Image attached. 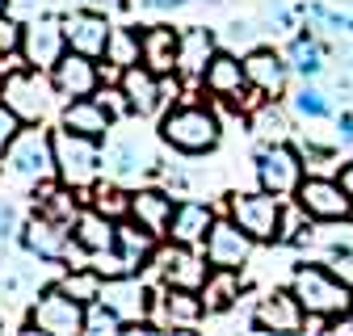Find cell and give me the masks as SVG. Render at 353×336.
Listing matches in <instances>:
<instances>
[{
  "label": "cell",
  "instance_id": "6da1fadb",
  "mask_svg": "<svg viewBox=\"0 0 353 336\" xmlns=\"http://www.w3.org/2000/svg\"><path fill=\"white\" fill-rule=\"evenodd\" d=\"M101 168L105 164H101V147H97L93 135L68 131V126L55 135V173H59V181L68 189H88L97 181Z\"/></svg>",
  "mask_w": 353,
  "mask_h": 336
},
{
  "label": "cell",
  "instance_id": "7a4b0ae2",
  "mask_svg": "<svg viewBox=\"0 0 353 336\" xmlns=\"http://www.w3.org/2000/svg\"><path fill=\"white\" fill-rule=\"evenodd\" d=\"M294 299L303 303L307 315H341L353 307V294H349V282H341L336 273L320 269V265H303L294 269Z\"/></svg>",
  "mask_w": 353,
  "mask_h": 336
},
{
  "label": "cell",
  "instance_id": "3957f363",
  "mask_svg": "<svg viewBox=\"0 0 353 336\" xmlns=\"http://www.w3.org/2000/svg\"><path fill=\"white\" fill-rule=\"evenodd\" d=\"M160 135L164 143H172L176 151H185V156H198V151H210L219 143V118L202 105H181V109H172L160 126Z\"/></svg>",
  "mask_w": 353,
  "mask_h": 336
},
{
  "label": "cell",
  "instance_id": "277c9868",
  "mask_svg": "<svg viewBox=\"0 0 353 336\" xmlns=\"http://www.w3.org/2000/svg\"><path fill=\"white\" fill-rule=\"evenodd\" d=\"M0 105H5L17 122H42L51 109V89L38 76V67H21L0 80Z\"/></svg>",
  "mask_w": 353,
  "mask_h": 336
},
{
  "label": "cell",
  "instance_id": "5b68a950",
  "mask_svg": "<svg viewBox=\"0 0 353 336\" xmlns=\"http://www.w3.org/2000/svg\"><path fill=\"white\" fill-rule=\"evenodd\" d=\"M5 168L21 181H42L55 168V139H47V131H38V126L13 135L5 147Z\"/></svg>",
  "mask_w": 353,
  "mask_h": 336
},
{
  "label": "cell",
  "instance_id": "8992f818",
  "mask_svg": "<svg viewBox=\"0 0 353 336\" xmlns=\"http://www.w3.org/2000/svg\"><path fill=\"white\" fill-rule=\"evenodd\" d=\"M30 328L34 332H47V336H72V332H84V303L72 299L63 286L47 290L42 299L34 303L30 311Z\"/></svg>",
  "mask_w": 353,
  "mask_h": 336
},
{
  "label": "cell",
  "instance_id": "52a82bcc",
  "mask_svg": "<svg viewBox=\"0 0 353 336\" xmlns=\"http://www.w3.org/2000/svg\"><path fill=\"white\" fill-rule=\"evenodd\" d=\"M232 219L252 235V240H278L282 235V206L278 193H236L232 198Z\"/></svg>",
  "mask_w": 353,
  "mask_h": 336
},
{
  "label": "cell",
  "instance_id": "ba28073f",
  "mask_svg": "<svg viewBox=\"0 0 353 336\" xmlns=\"http://www.w3.org/2000/svg\"><path fill=\"white\" fill-rule=\"evenodd\" d=\"M256 177H261V189L270 193H299L303 185V160L299 151H290L286 143H270L256 151Z\"/></svg>",
  "mask_w": 353,
  "mask_h": 336
},
{
  "label": "cell",
  "instance_id": "9c48e42d",
  "mask_svg": "<svg viewBox=\"0 0 353 336\" xmlns=\"http://www.w3.org/2000/svg\"><path fill=\"white\" fill-rule=\"evenodd\" d=\"M63 42H68V30H63L59 17H34L21 34V55H26L30 67L47 72L63 59Z\"/></svg>",
  "mask_w": 353,
  "mask_h": 336
},
{
  "label": "cell",
  "instance_id": "30bf717a",
  "mask_svg": "<svg viewBox=\"0 0 353 336\" xmlns=\"http://www.w3.org/2000/svg\"><path fill=\"white\" fill-rule=\"evenodd\" d=\"M299 206L307 210V219H324V223L353 215V198L345 193L341 181H328V177H307L299 185Z\"/></svg>",
  "mask_w": 353,
  "mask_h": 336
},
{
  "label": "cell",
  "instance_id": "8fae6325",
  "mask_svg": "<svg viewBox=\"0 0 353 336\" xmlns=\"http://www.w3.org/2000/svg\"><path fill=\"white\" fill-rule=\"evenodd\" d=\"M248 257H252V235H248L236 219H223V223L210 227V235H206V261H210V265L244 269Z\"/></svg>",
  "mask_w": 353,
  "mask_h": 336
},
{
  "label": "cell",
  "instance_id": "7c38bea8",
  "mask_svg": "<svg viewBox=\"0 0 353 336\" xmlns=\"http://www.w3.org/2000/svg\"><path fill=\"white\" fill-rule=\"evenodd\" d=\"M156 164V151H152V139L139 135V131H118L110 139V151H105V168L114 177H139Z\"/></svg>",
  "mask_w": 353,
  "mask_h": 336
},
{
  "label": "cell",
  "instance_id": "4fadbf2b",
  "mask_svg": "<svg viewBox=\"0 0 353 336\" xmlns=\"http://www.w3.org/2000/svg\"><path fill=\"white\" fill-rule=\"evenodd\" d=\"M63 30H68V47L80 51V55H88V59L105 55L110 34H114L110 21H105V13H97V9H84V13L63 17Z\"/></svg>",
  "mask_w": 353,
  "mask_h": 336
},
{
  "label": "cell",
  "instance_id": "5bb4252c",
  "mask_svg": "<svg viewBox=\"0 0 353 336\" xmlns=\"http://www.w3.org/2000/svg\"><path fill=\"white\" fill-rule=\"evenodd\" d=\"M51 76H55V93L68 97V101H76V97H93V89H97V67H93V59L80 55V51L63 55V59L51 67Z\"/></svg>",
  "mask_w": 353,
  "mask_h": 336
},
{
  "label": "cell",
  "instance_id": "9a60e30c",
  "mask_svg": "<svg viewBox=\"0 0 353 336\" xmlns=\"http://www.w3.org/2000/svg\"><path fill=\"white\" fill-rule=\"evenodd\" d=\"M63 227H68V223L51 219L47 210H42L38 219H30V223H26L21 240H26V248L34 252L38 261H63V257H68V231H63Z\"/></svg>",
  "mask_w": 353,
  "mask_h": 336
},
{
  "label": "cell",
  "instance_id": "2e32d148",
  "mask_svg": "<svg viewBox=\"0 0 353 336\" xmlns=\"http://www.w3.org/2000/svg\"><path fill=\"white\" fill-rule=\"evenodd\" d=\"M122 93L130 101V114H156L164 101V84L148 63H135V67H122Z\"/></svg>",
  "mask_w": 353,
  "mask_h": 336
},
{
  "label": "cell",
  "instance_id": "e0dca14e",
  "mask_svg": "<svg viewBox=\"0 0 353 336\" xmlns=\"http://www.w3.org/2000/svg\"><path fill=\"white\" fill-rule=\"evenodd\" d=\"M156 269L168 277V286H185V290H202L206 282V265L190 252V244H176V248H164L156 252Z\"/></svg>",
  "mask_w": 353,
  "mask_h": 336
},
{
  "label": "cell",
  "instance_id": "ac0fdd59",
  "mask_svg": "<svg viewBox=\"0 0 353 336\" xmlns=\"http://www.w3.org/2000/svg\"><path fill=\"white\" fill-rule=\"evenodd\" d=\"M101 299H105L122 319H130V324H143V315H148V290H143L139 277H130V273L110 277L105 290H101Z\"/></svg>",
  "mask_w": 353,
  "mask_h": 336
},
{
  "label": "cell",
  "instance_id": "d6986e66",
  "mask_svg": "<svg viewBox=\"0 0 353 336\" xmlns=\"http://www.w3.org/2000/svg\"><path fill=\"white\" fill-rule=\"evenodd\" d=\"M303 324V303L294 299V290L290 294H265L256 315H252V328H270V332H299Z\"/></svg>",
  "mask_w": 353,
  "mask_h": 336
},
{
  "label": "cell",
  "instance_id": "ffe728a7",
  "mask_svg": "<svg viewBox=\"0 0 353 336\" xmlns=\"http://www.w3.org/2000/svg\"><path fill=\"white\" fill-rule=\"evenodd\" d=\"M210 227H214V215H210V206H202V202H181L172 210V223H168V235H172V244H206V235H210Z\"/></svg>",
  "mask_w": 353,
  "mask_h": 336
},
{
  "label": "cell",
  "instance_id": "44dd1931",
  "mask_svg": "<svg viewBox=\"0 0 353 336\" xmlns=\"http://www.w3.org/2000/svg\"><path fill=\"white\" fill-rule=\"evenodd\" d=\"M202 84H206V93H214V97L232 101V97H240V93H244L248 76H244V63H240L236 55H228V51H223V55H214V59L206 63Z\"/></svg>",
  "mask_w": 353,
  "mask_h": 336
},
{
  "label": "cell",
  "instance_id": "7402d4cb",
  "mask_svg": "<svg viewBox=\"0 0 353 336\" xmlns=\"http://www.w3.org/2000/svg\"><path fill=\"white\" fill-rule=\"evenodd\" d=\"M172 198L160 193V189H143V193H130V219L139 227H148L152 235H168V223H172Z\"/></svg>",
  "mask_w": 353,
  "mask_h": 336
},
{
  "label": "cell",
  "instance_id": "603a6c76",
  "mask_svg": "<svg viewBox=\"0 0 353 336\" xmlns=\"http://www.w3.org/2000/svg\"><path fill=\"white\" fill-rule=\"evenodd\" d=\"M286 72H290V63H282L274 51H261V47L244 59L248 84H252V89H261L265 97H278V93L286 89Z\"/></svg>",
  "mask_w": 353,
  "mask_h": 336
},
{
  "label": "cell",
  "instance_id": "cb8c5ba5",
  "mask_svg": "<svg viewBox=\"0 0 353 336\" xmlns=\"http://www.w3.org/2000/svg\"><path fill=\"white\" fill-rule=\"evenodd\" d=\"M63 126L80 131V135H93V139H105V131L114 126V114L101 105V97H76L63 109Z\"/></svg>",
  "mask_w": 353,
  "mask_h": 336
},
{
  "label": "cell",
  "instance_id": "d4e9b609",
  "mask_svg": "<svg viewBox=\"0 0 353 336\" xmlns=\"http://www.w3.org/2000/svg\"><path fill=\"white\" fill-rule=\"evenodd\" d=\"M76 244L84 252H110L118 244V223L101 210H80L76 215Z\"/></svg>",
  "mask_w": 353,
  "mask_h": 336
},
{
  "label": "cell",
  "instance_id": "484cf974",
  "mask_svg": "<svg viewBox=\"0 0 353 336\" xmlns=\"http://www.w3.org/2000/svg\"><path fill=\"white\" fill-rule=\"evenodd\" d=\"M198 294H202L206 315L236 307V299H240V269H223V265H214V269L206 273V282H202V290H198Z\"/></svg>",
  "mask_w": 353,
  "mask_h": 336
},
{
  "label": "cell",
  "instance_id": "4316f807",
  "mask_svg": "<svg viewBox=\"0 0 353 336\" xmlns=\"http://www.w3.org/2000/svg\"><path fill=\"white\" fill-rule=\"evenodd\" d=\"M176 55H181V34H172L168 25H152L143 34V63L156 76H168L176 67Z\"/></svg>",
  "mask_w": 353,
  "mask_h": 336
},
{
  "label": "cell",
  "instance_id": "83f0119b",
  "mask_svg": "<svg viewBox=\"0 0 353 336\" xmlns=\"http://www.w3.org/2000/svg\"><path fill=\"white\" fill-rule=\"evenodd\" d=\"M202 294L198 290H185V286H168V294L160 299V315L168 324H181V328H194L202 319Z\"/></svg>",
  "mask_w": 353,
  "mask_h": 336
},
{
  "label": "cell",
  "instance_id": "f1b7e54d",
  "mask_svg": "<svg viewBox=\"0 0 353 336\" xmlns=\"http://www.w3.org/2000/svg\"><path fill=\"white\" fill-rule=\"evenodd\" d=\"M210 59H214V34L210 30L194 25L190 34H181V55H176V67L190 72V76H198V72H206Z\"/></svg>",
  "mask_w": 353,
  "mask_h": 336
},
{
  "label": "cell",
  "instance_id": "f546056e",
  "mask_svg": "<svg viewBox=\"0 0 353 336\" xmlns=\"http://www.w3.org/2000/svg\"><path fill=\"white\" fill-rule=\"evenodd\" d=\"M152 231L148 227H130V223H118V252H122V257H126V265L130 269H135V265H143L148 257H152Z\"/></svg>",
  "mask_w": 353,
  "mask_h": 336
},
{
  "label": "cell",
  "instance_id": "4dcf8cb0",
  "mask_svg": "<svg viewBox=\"0 0 353 336\" xmlns=\"http://www.w3.org/2000/svg\"><path fill=\"white\" fill-rule=\"evenodd\" d=\"M105 59L114 67H135L143 59V38L135 30H114L110 34V47H105Z\"/></svg>",
  "mask_w": 353,
  "mask_h": 336
},
{
  "label": "cell",
  "instance_id": "1f68e13d",
  "mask_svg": "<svg viewBox=\"0 0 353 336\" xmlns=\"http://www.w3.org/2000/svg\"><path fill=\"white\" fill-rule=\"evenodd\" d=\"M286 59H290V67H294L299 76H320V72H324V51H320V42H312L307 34L290 42Z\"/></svg>",
  "mask_w": 353,
  "mask_h": 336
},
{
  "label": "cell",
  "instance_id": "d6a6232c",
  "mask_svg": "<svg viewBox=\"0 0 353 336\" xmlns=\"http://www.w3.org/2000/svg\"><path fill=\"white\" fill-rule=\"evenodd\" d=\"M122 315L105 303V299H93L84 307V332H93V336H114V332H122Z\"/></svg>",
  "mask_w": 353,
  "mask_h": 336
},
{
  "label": "cell",
  "instance_id": "836d02e7",
  "mask_svg": "<svg viewBox=\"0 0 353 336\" xmlns=\"http://www.w3.org/2000/svg\"><path fill=\"white\" fill-rule=\"evenodd\" d=\"M252 131H256L261 139H270V143H282V139L290 135V118H286V109H278V105H265V109L252 118Z\"/></svg>",
  "mask_w": 353,
  "mask_h": 336
},
{
  "label": "cell",
  "instance_id": "e575fe53",
  "mask_svg": "<svg viewBox=\"0 0 353 336\" xmlns=\"http://www.w3.org/2000/svg\"><path fill=\"white\" fill-rule=\"evenodd\" d=\"M59 286L72 294V299H80L84 307L93 303V299H101V273H97V269H80V273H68Z\"/></svg>",
  "mask_w": 353,
  "mask_h": 336
},
{
  "label": "cell",
  "instance_id": "d590c367",
  "mask_svg": "<svg viewBox=\"0 0 353 336\" xmlns=\"http://www.w3.org/2000/svg\"><path fill=\"white\" fill-rule=\"evenodd\" d=\"M42 210H47V215L51 219H59V223H76V215H80V210H76V202L63 193V189H55V185H47V189H42Z\"/></svg>",
  "mask_w": 353,
  "mask_h": 336
},
{
  "label": "cell",
  "instance_id": "8d00e7d4",
  "mask_svg": "<svg viewBox=\"0 0 353 336\" xmlns=\"http://www.w3.org/2000/svg\"><path fill=\"white\" fill-rule=\"evenodd\" d=\"M294 109H299L303 118H324V114H328V101H324L320 89H299V93H294Z\"/></svg>",
  "mask_w": 353,
  "mask_h": 336
},
{
  "label": "cell",
  "instance_id": "74e56055",
  "mask_svg": "<svg viewBox=\"0 0 353 336\" xmlns=\"http://www.w3.org/2000/svg\"><path fill=\"white\" fill-rule=\"evenodd\" d=\"M21 25H13L9 17H0V55H13V51H21Z\"/></svg>",
  "mask_w": 353,
  "mask_h": 336
},
{
  "label": "cell",
  "instance_id": "f35d334b",
  "mask_svg": "<svg viewBox=\"0 0 353 336\" xmlns=\"http://www.w3.org/2000/svg\"><path fill=\"white\" fill-rule=\"evenodd\" d=\"M328 265H332V273H336L341 282H349V286H353V252H349V248H332Z\"/></svg>",
  "mask_w": 353,
  "mask_h": 336
},
{
  "label": "cell",
  "instance_id": "ab89813d",
  "mask_svg": "<svg viewBox=\"0 0 353 336\" xmlns=\"http://www.w3.org/2000/svg\"><path fill=\"white\" fill-rule=\"evenodd\" d=\"M97 210H101V215H130V198L126 193H101L97 198Z\"/></svg>",
  "mask_w": 353,
  "mask_h": 336
},
{
  "label": "cell",
  "instance_id": "60d3db41",
  "mask_svg": "<svg viewBox=\"0 0 353 336\" xmlns=\"http://www.w3.org/2000/svg\"><path fill=\"white\" fill-rule=\"evenodd\" d=\"M324 332H332V336H353V311H341V315H328V324H324Z\"/></svg>",
  "mask_w": 353,
  "mask_h": 336
},
{
  "label": "cell",
  "instance_id": "b9f144b4",
  "mask_svg": "<svg viewBox=\"0 0 353 336\" xmlns=\"http://www.w3.org/2000/svg\"><path fill=\"white\" fill-rule=\"evenodd\" d=\"M13 227H17V210H13L9 202H0V240H9Z\"/></svg>",
  "mask_w": 353,
  "mask_h": 336
},
{
  "label": "cell",
  "instance_id": "7bdbcfd3",
  "mask_svg": "<svg viewBox=\"0 0 353 336\" xmlns=\"http://www.w3.org/2000/svg\"><path fill=\"white\" fill-rule=\"evenodd\" d=\"M13 122H17V118H13L5 105H0V147H9V139H13Z\"/></svg>",
  "mask_w": 353,
  "mask_h": 336
},
{
  "label": "cell",
  "instance_id": "ee69618b",
  "mask_svg": "<svg viewBox=\"0 0 353 336\" xmlns=\"http://www.w3.org/2000/svg\"><path fill=\"white\" fill-rule=\"evenodd\" d=\"M336 139L341 143H353V114H341L336 118Z\"/></svg>",
  "mask_w": 353,
  "mask_h": 336
},
{
  "label": "cell",
  "instance_id": "f6af8a7d",
  "mask_svg": "<svg viewBox=\"0 0 353 336\" xmlns=\"http://www.w3.org/2000/svg\"><path fill=\"white\" fill-rule=\"evenodd\" d=\"M84 9H97V13H114V9H122L126 0H80Z\"/></svg>",
  "mask_w": 353,
  "mask_h": 336
},
{
  "label": "cell",
  "instance_id": "bcb514c9",
  "mask_svg": "<svg viewBox=\"0 0 353 336\" xmlns=\"http://www.w3.org/2000/svg\"><path fill=\"white\" fill-rule=\"evenodd\" d=\"M143 5H148V9H160V13H168V9H181L185 0H143Z\"/></svg>",
  "mask_w": 353,
  "mask_h": 336
},
{
  "label": "cell",
  "instance_id": "7dc6e473",
  "mask_svg": "<svg viewBox=\"0 0 353 336\" xmlns=\"http://www.w3.org/2000/svg\"><path fill=\"white\" fill-rule=\"evenodd\" d=\"M336 181H341V185H345V193L353 198V164H345V168H341V177H336Z\"/></svg>",
  "mask_w": 353,
  "mask_h": 336
},
{
  "label": "cell",
  "instance_id": "c3c4849f",
  "mask_svg": "<svg viewBox=\"0 0 353 336\" xmlns=\"http://www.w3.org/2000/svg\"><path fill=\"white\" fill-rule=\"evenodd\" d=\"M5 9H9V0H0V13H5Z\"/></svg>",
  "mask_w": 353,
  "mask_h": 336
}]
</instances>
